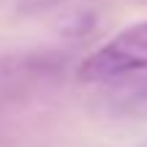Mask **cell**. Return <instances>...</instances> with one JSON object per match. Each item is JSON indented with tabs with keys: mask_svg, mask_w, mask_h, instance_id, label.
Instances as JSON below:
<instances>
[{
	"mask_svg": "<svg viewBox=\"0 0 147 147\" xmlns=\"http://www.w3.org/2000/svg\"><path fill=\"white\" fill-rule=\"evenodd\" d=\"M139 71H147V22L120 30L79 65V76L84 82H106Z\"/></svg>",
	"mask_w": 147,
	"mask_h": 147,
	"instance_id": "1",
	"label": "cell"
},
{
	"mask_svg": "<svg viewBox=\"0 0 147 147\" xmlns=\"http://www.w3.org/2000/svg\"><path fill=\"white\" fill-rule=\"evenodd\" d=\"M120 104H123V112H128V115H147V79L128 87L123 93Z\"/></svg>",
	"mask_w": 147,
	"mask_h": 147,
	"instance_id": "2",
	"label": "cell"
},
{
	"mask_svg": "<svg viewBox=\"0 0 147 147\" xmlns=\"http://www.w3.org/2000/svg\"><path fill=\"white\" fill-rule=\"evenodd\" d=\"M144 147H147V144H144Z\"/></svg>",
	"mask_w": 147,
	"mask_h": 147,
	"instance_id": "3",
	"label": "cell"
}]
</instances>
